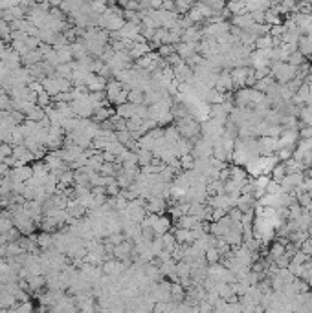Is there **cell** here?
Masks as SVG:
<instances>
[{"label": "cell", "mask_w": 312, "mask_h": 313, "mask_svg": "<svg viewBox=\"0 0 312 313\" xmlns=\"http://www.w3.org/2000/svg\"><path fill=\"white\" fill-rule=\"evenodd\" d=\"M270 75L277 81V84H288L298 77V68L288 63L270 64Z\"/></svg>", "instance_id": "cell-1"}, {"label": "cell", "mask_w": 312, "mask_h": 313, "mask_svg": "<svg viewBox=\"0 0 312 313\" xmlns=\"http://www.w3.org/2000/svg\"><path fill=\"white\" fill-rule=\"evenodd\" d=\"M105 94H107V101H111L112 104L116 106H121L127 103V97H129V90L125 88L123 84L116 81V79H111L107 83V88H105Z\"/></svg>", "instance_id": "cell-2"}, {"label": "cell", "mask_w": 312, "mask_h": 313, "mask_svg": "<svg viewBox=\"0 0 312 313\" xmlns=\"http://www.w3.org/2000/svg\"><path fill=\"white\" fill-rule=\"evenodd\" d=\"M234 81H232V75H230V71L224 70L221 71L219 75H217V81H215V90L222 94V96H226L230 90H234Z\"/></svg>", "instance_id": "cell-3"}, {"label": "cell", "mask_w": 312, "mask_h": 313, "mask_svg": "<svg viewBox=\"0 0 312 313\" xmlns=\"http://www.w3.org/2000/svg\"><path fill=\"white\" fill-rule=\"evenodd\" d=\"M250 66H239V68H232L230 71V75H232V81H234V86H246V79H248V73H250Z\"/></svg>", "instance_id": "cell-4"}, {"label": "cell", "mask_w": 312, "mask_h": 313, "mask_svg": "<svg viewBox=\"0 0 312 313\" xmlns=\"http://www.w3.org/2000/svg\"><path fill=\"white\" fill-rule=\"evenodd\" d=\"M151 51H153V46H151L149 42L142 40V42H132V46H130V50H129V55L130 59H142L145 57L147 53H151Z\"/></svg>", "instance_id": "cell-5"}, {"label": "cell", "mask_w": 312, "mask_h": 313, "mask_svg": "<svg viewBox=\"0 0 312 313\" xmlns=\"http://www.w3.org/2000/svg\"><path fill=\"white\" fill-rule=\"evenodd\" d=\"M255 198L252 196V194H241L239 198H237V204H235V207L239 209V211L244 214V212H250L255 209Z\"/></svg>", "instance_id": "cell-6"}, {"label": "cell", "mask_w": 312, "mask_h": 313, "mask_svg": "<svg viewBox=\"0 0 312 313\" xmlns=\"http://www.w3.org/2000/svg\"><path fill=\"white\" fill-rule=\"evenodd\" d=\"M145 211H147V214H160L165 211V200L149 198L145 202Z\"/></svg>", "instance_id": "cell-7"}, {"label": "cell", "mask_w": 312, "mask_h": 313, "mask_svg": "<svg viewBox=\"0 0 312 313\" xmlns=\"http://www.w3.org/2000/svg\"><path fill=\"white\" fill-rule=\"evenodd\" d=\"M153 231H155L156 238L163 237V235H167L171 231V220L165 216H158V220L155 222V225H153Z\"/></svg>", "instance_id": "cell-8"}, {"label": "cell", "mask_w": 312, "mask_h": 313, "mask_svg": "<svg viewBox=\"0 0 312 313\" xmlns=\"http://www.w3.org/2000/svg\"><path fill=\"white\" fill-rule=\"evenodd\" d=\"M186 301V288L178 282H171V302L182 304Z\"/></svg>", "instance_id": "cell-9"}, {"label": "cell", "mask_w": 312, "mask_h": 313, "mask_svg": "<svg viewBox=\"0 0 312 313\" xmlns=\"http://www.w3.org/2000/svg\"><path fill=\"white\" fill-rule=\"evenodd\" d=\"M112 115H114V110L109 108V106H103V108H98L92 115V121L96 123V125H101V123L109 121Z\"/></svg>", "instance_id": "cell-10"}, {"label": "cell", "mask_w": 312, "mask_h": 313, "mask_svg": "<svg viewBox=\"0 0 312 313\" xmlns=\"http://www.w3.org/2000/svg\"><path fill=\"white\" fill-rule=\"evenodd\" d=\"M55 51H57V57H59V63H61V64L74 63V51H72L70 44L61 46V48H55Z\"/></svg>", "instance_id": "cell-11"}, {"label": "cell", "mask_w": 312, "mask_h": 313, "mask_svg": "<svg viewBox=\"0 0 312 313\" xmlns=\"http://www.w3.org/2000/svg\"><path fill=\"white\" fill-rule=\"evenodd\" d=\"M28 291H39L42 286H46V278L42 275H30L26 278Z\"/></svg>", "instance_id": "cell-12"}, {"label": "cell", "mask_w": 312, "mask_h": 313, "mask_svg": "<svg viewBox=\"0 0 312 313\" xmlns=\"http://www.w3.org/2000/svg\"><path fill=\"white\" fill-rule=\"evenodd\" d=\"M285 255V243L281 242H273L272 245H270V251H268V262L272 264L275 262L279 256Z\"/></svg>", "instance_id": "cell-13"}, {"label": "cell", "mask_w": 312, "mask_h": 313, "mask_svg": "<svg viewBox=\"0 0 312 313\" xmlns=\"http://www.w3.org/2000/svg\"><path fill=\"white\" fill-rule=\"evenodd\" d=\"M255 48L257 50H273V37L272 35H265L255 40Z\"/></svg>", "instance_id": "cell-14"}, {"label": "cell", "mask_w": 312, "mask_h": 313, "mask_svg": "<svg viewBox=\"0 0 312 313\" xmlns=\"http://www.w3.org/2000/svg\"><path fill=\"white\" fill-rule=\"evenodd\" d=\"M11 48H13V50L19 53L20 57H24L26 53H30V51H32L26 40H13V42H11Z\"/></svg>", "instance_id": "cell-15"}, {"label": "cell", "mask_w": 312, "mask_h": 313, "mask_svg": "<svg viewBox=\"0 0 312 313\" xmlns=\"http://www.w3.org/2000/svg\"><path fill=\"white\" fill-rule=\"evenodd\" d=\"M127 103H132V104H143V92H142V90H140V88L129 90Z\"/></svg>", "instance_id": "cell-16"}, {"label": "cell", "mask_w": 312, "mask_h": 313, "mask_svg": "<svg viewBox=\"0 0 312 313\" xmlns=\"http://www.w3.org/2000/svg\"><path fill=\"white\" fill-rule=\"evenodd\" d=\"M0 40H4V42L11 40V26L4 19H0Z\"/></svg>", "instance_id": "cell-17"}, {"label": "cell", "mask_w": 312, "mask_h": 313, "mask_svg": "<svg viewBox=\"0 0 312 313\" xmlns=\"http://www.w3.org/2000/svg\"><path fill=\"white\" fill-rule=\"evenodd\" d=\"M272 176H273V181L281 183V181H283V178L286 176V165H285V163H277V165L273 167Z\"/></svg>", "instance_id": "cell-18"}, {"label": "cell", "mask_w": 312, "mask_h": 313, "mask_svg": "<svg viewBox=\"0 0 312 313\" xmlns=\"http://www.w3.org/2000/svg\"><path fill=\"white\" fill-rule=\"evenodd\" d=\"M204 258H206V264H217L219 260H221V255H219V251H217V247H209L208 251H206V255H204Z\"/></svg>", "instance_id": "cell-19"}, {"label": "cell", "mask_w": 312, "mask_h": 313, "mask_svg": "<svg viewBox=\"0 0 312 313\" xmlns=\"http://www.w3.org/2000/svg\"><path fill=\"white\" fill-rule=\"evenodd\" d=\"M288 64H292V66L299 68V66H303V64H305V57H303L299 51H294V53L288 55Z\"/></svg>", "instance_id": "cell-20"}, {"label": "cell", "mask_w": 312, "mask_h": 313, "mask_svg": "<svg viewBox=\"0 0 312 313\" xmlns=\"http://www.w3.org/2000/svg\"><path fill=\"white\" fill-rule=\"evenodd\" d=\"M156 51H158V55H160L162 59H167V57H171L176 50H175V46L173 44H163V46H160Z\"/></svg>", "instance_id": "cell-21"}, {"label": "cell", "mask_w": 312, "mask_h": 313, "mask_svg": "<svg viewBox=\"0 0 312 313\" xmlns=\"http://www.w3.org/2000/svg\"><path fill=\"white\" fill-rule=\"evenodd\" d=\"M52 103H53V99L46 92H42V94H39L37 96V104H39L40 108H48V106H52Z\"/></svg>", "instance_id": "cell-22"}, {"label": "cell", "mask_w": 312, "mask_h": 313, "mask_svg": "<svg viewBox=\"0 0 312 313\" xmlns=\"http://www.w3.org/2000/svg\"><path fill=\"white\" fill-rule=\"evenodd\" d=\"M180 165H182V169L193 171V167H195V158H193L191 154H188V156H184V158H180Z\"/></svg>", "instance_id": "cell-23"}, {"label": "cell", "mask_w": 312, "mask_h": 313, "mask_svg": "<svg viewBox=\"0 0 312 313\" xmlns=\"http://www.w3.org/2000/svg\"><path fill=\"white\" fill-rule=\"evenodd\" d=\"M196 308H198V313H213V306L208 301H202Z\"/></svg>", "instance_id": "cell-24"}, {"label": "cell", "mask_w": 312, "mask_h": 313, "mask_svg": "<svg viewBox=\"0 0 312 313\" xmlns=\"http://www.w3.org/2000/svg\"><path fill=\"white\" fill-rule=\"evenodd\" d=\"M299 136H301V139H312V127L305 125V127L301 128V132H299Z\"/></svg>", "instance_id": "cell-25"}, {"label": "cell", "mask_w": 312, "mask_h": 313, "mask_svg": "<svg viewBox=\"0 0 312 313\" xmlns=\"http://www.w3.org/2000/svg\"><path fill=\"white\" fill-rule=\"evenodd\" d=\"M307 233H309V237L312 238V222H311V225H309V227H307Z\"/></svg>", "instance_id": "cell-26"}]
</instances>
